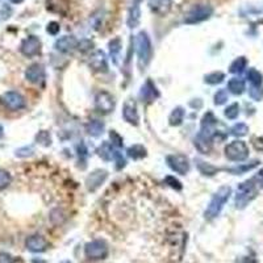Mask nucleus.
<instances>
[{"label": "nucleus", "mask_w": 263, "mask_h": 263, "mask_svg": "<svg viewBox=\"0 0 263 263\" xmlns=\"http://www.w3.org/2000/svg\"><path fill=\"white\" fill-rule=\"evenodd\" d=\"M247 59L245 57H238L232 62V65L229 66V71L232 74H241V72L246 68Z\"/></svg>", "instance_id": "nucleus-24"}, {"label": "nucleus", "mask_w": 263, "mask_h": 263, "mask_svg": "<svg viewBox=\"0 0 263 263\" xmlns=\"http://www.w3.org/2000/svg\"><path fill=\"white\" fill-rule=\"evenodd\" d=\"M89 65L91 66V68L95 70V71H103V72L107 71L108 63H107L106 54H104L102 50L94 51L93 54L90 55Z\"/></svg>", "instance_id": "nucleus-15"}, {"label": "nucleus", "mask_w": 263, "mask_h": 263, "mask_svg": "<svg viewBox=\"0 0 263 263\" xmlns=\"http://www.w3.org/2000/svg\"><path fill=\"white\" fill-rule=\"evenodd\" d=\"M120 49H121V40L120 38H115L110 42V50L112 58L115 59V62H117V55L120 53Z\"/></svg>", "instance_id": "nucleus-32"}, {"label": "nucleus", "mask_w": 263, "mask_h": 263, "mask_svg": "<svg viewBox=\"0 0 263 263\" xmlns=\"http://www.w3.org/2000/svg\"><path fill=\"white\" fill-rule=\"evenodd\" d=\"M3 134H4V129H3V127L0 125V138L3 137Z\"/></svg>", "instance_id": "nucleus-45"}, {"label": "nucleus", "mask_w": 263, "mask_h": 263, "mask_svg": "<svg viewBox=\"0 0 263 263\" xmlns=\"http://www.w3.org/2000/svg\"><path fill=\"white\" fill-rule=\"evenodd\" d=\"M36 141H37L38 144L44 145V146H49L51 144V138L49 132L46 130H41V132H38V134L36 136Z\"/></svg>", "instance_id": "nucleus-34"}, {"label": "nucleus", "mask_w": 263, "mask_h": 263, "mask_svg": "<svg viewBox=\"0 0 263 263\" xmlns=\"http://www.w3.org/2000/svg\"><path fill=\"white\" fill-rule=\"evenodd\" d=\"M93 41H90V40H83V41L78 42V49L82 51L90 50V49H93Z\"/></svg>", "instance_id": "nucleus-40"}, {"label": "nucleus", "mask_w": 263, "mask_h": 263, "mask_svg": "<svg viewBox=\"0 0 263 263\" xmlns=\"http://www.w3.org/2000/svg\"><path fill=\"white\" fill-rule=\"evenodd\" d=\"M253 145L258 151H263V137H255L253 140Z\"/></svg>", "instance_id": "nucleus-42"}, {"label": "nucleus", "mask_w": 263, "mask_h": 263, "mask_svg": "<svg viewBox=\"0 0 263 263\" xmlns=\"http://www.w3.org/2000/svg\"><path fill=\"white\" fill-rule=\"evenodd\" d=\"M20 51L25 57H34V55L40 54L41 51V41L40 38L36 36H29L21 42Z\"/></svg>", "instance_id": "nucleus-9"}, {"label": "nucleus", "mask_w": 263, "mask_h": 263, "mask_svg": "<svg viewBox=\"0 0 263 263\" xmlns=\"http://www.w3.org/2000/svg\"><path fill=\"white\" fill-rule=\"evenodd\" d=\"M140 98L144 103H151L159 98V91H158L157 87H155V84H154L151 79H147L146 83L142 85V89H141V93H140Z\"/></svg>", "instance_id": "nucleus-14"}, {"label": "nucleus", "mask_w": 263, "mask_h": 263, "mask_svg": "<svg viewBox=\"0 0 263 263\" xmlns=\"http://www.w3.org/2000/svg\"><path fill=\"white\" fill-rule=\"evenodd\" d=\"M11 2H12L14 4H20V3H23L24 0H11Z\"/></svg>", "instance_id": "nucleus-44"}, {"label": "nucleus", "mask_w": 263, "mask_h": 263, "mask_svg": "<svg viewBox=\"0 0 263 263\" xmlns=\"http://www.w3.org/2000/svg\"><path fill=\"white\" fill-rule=\"evenodd\" d=\"M110 138H111V141H112V146L123 147V145H124L123 137L120 136V134L117 133L116 130H111V132H110Z\"/></svg>", "instance_id": "nucleus-35"}, {"label": "nucleus", "mask_w": 263, "mask_h": 263, "mask_svg": "<svg viewBox=\"0 0 263 263\" xmlns=\"http://www.w3.org/2000/svg\"><path fill=\"white\" fill-rule=\"evenodd\" d=\"M0 263H15L14 256L8 253H0Z\"/></svg>", "instance_id": "nucleus-41"}, {"label": "nucleus", "mask_w": 263, "mask_h": 263, "mask_svg": "<svg viewBox=\"0 0 263 263\" xmlns=\"http://www.w3.org/2000/svg\"><path fill=\"white\" fill-rule=\"evenodd\" d=\"M185 115V110H183L182 107H177V108L171 112L170 117H168V121H170V124L172 127H178V125H181V124L183 123Z\"/></svg>", "instance_id": "nucleus-20"}, {"label": "nucleus", "mask_w": 263, "mask_h": 263, "mask_svg": "<svg viewBox=\"0 0 263 263\" xmlns=\"http://www.w3.org/2000/svg\"><path fill=\"white\" fill-rule=\"evenodd\" d=\"M213 8L208 4H198L195 7H192L185 17L186 24H198L202 21L208 20L212 16Z\"/></svg>", "instance_id": "nucleus-4"}, {"label": "nucleus", "mask_w": 263, "mask_h": 263, "mask_svg": "<svg viewBox=\"0 0 263 263\" xmlns=\"http://www.w3.org/2000/svg\"><path fill=\"white\" fill-rule=\"evenodd\" d=\"M62 263H70V262H67V260H65V262H62Z\"/></svg>", "instance_id": "nucleus-46"}, {"label": "nucleus", "mask_w": 263, "mask_h": 263, "mask_svg": "<svg viewBox=\"0 0 263 263\" xmlns=\"http://www.w3.org/2000/svg\"><path fill=\"white\" fill-rule=\"evenodd\" d=\"M25 78L31 83H34V84L42 83L45 80L44 66L40 65V63H33V65H31L27 68V71H25Z\"/></svg>", "instance_id": "nucleus-13"}, {"label": "nucleus", "mask_w": 263, "mask_h": 263, "mask_svg": "<svg viewBox=\"0 0 263 263\" xmlns=\"http://www.w3.org/2000/svg\"><path fill=\"white\" fill-rule=\"evenodd\" d=\"M259 164V162L258 161H254L251 162V163L249 164H239V166H237V167H233V168H229V172H233V174H236V175H239V174H243V172H246V171L251 170V168L256 167Z\"/></svg>", "instance_id": "nucleus-28"}, {"label": "nucleus", "mask_w": 263, "mask_h": 263, "mask_svg": "<svg viewBox=\"0 0 263 263\" xmlns=\"http://www.w3.org/2000/svg\"><path fill=\"white\" fill-rule=\"evenodd\" d=\"M228 90L233 95H242L246 90V84H245V80L239 78H232L228 82Z\"/></svg>", "instance_id": "nucleus-19"}, {"label": "nucleus", "mask_w": 263, "mask_h": 263, "mask_svg": "<svg viewBox=\"0 0 263 263\" xmlns=\"http://www.w3.org/2000/svg\"><path fill=\"white\" fill-rule=\"evenodd\" d=\"M226 158L232 162H243L249 158V146L243 141H232L225 147Z\"/></svg>", "instance_id": "nucleus-3"}, {"label": "nucleus", "mask_w": 263, "mask_h": 263, "mask_svg": "<svg viewBox=\"0 0 263 263\" xmlns=\"http://www.w3.org/2000/svg\"><path fill=\"white\" fill-rule=\"evenodd\" d=\"M115 161H116V167L119 168H123L124 166H125V163H127V161H125V158L123 157V154L119 153V151H116V154H115Z\"/></svg>", "instance_id": "nucleus-39"}, {"label": "nucleus", "mask_w": 263, "mask_h": 263, "mask_svg": "<svg viewBox=\"0 0 263 263\" xmlns=\"http://www.w3.org/2000/svg\"><path fill=\"white\" fill-rule=\"evenodd\" d=\"M254 179H255V181L258 182V183H260V182H263V167L260 168L259 172H258V174H256L255 177H254Z\"/></svg>", "instance_id": "nucleus-43"}, {"label": "nucleus", "mask_w": 263, "mask_h": 263, "mask_svg": "<svg viewBox=\"0 0 263 263\" xmlns=\"http://www.w3.org/2000/svg\"><path fill=\"white\" fill-rule=\"evenodd\" d=\"M123 117L127 123L132 124V125H138V123H140V115H138L136 103L133 100H127V102L124 103Z\"/></svg>", "instance_id": "nucleus-12"}, {"label": "nucleus", "mask_w": 263, "mask_h": 263, "mask_svg": "<svg viewBox=\"0 0 263 263\" xmlns=\"http://www.w3.org/2000/svg\"><path fill=\"white\" fill-rule=\"evenodd\" d=\"M249 133V127L245 123H238L230 129V134L236 137H243Z\"/></svg>", "instance_id": "nucleus-29"}, {"label": "nucleus", "mask_w": 263, "mask_h": 263, "mask_svg": "<svg viewBox=\"0 0 263 263\" xmlns=\"http://www.w3.org/2000/svg\"><path fill=\"white\" fill-rule=\"evenodd\" d=\"M215 104L216 106H222V104H225L229 99V96H228V91L226 90H219L217 93L215 94Z\"/></svg>", "instance_id": "nucleus-33"}, {"label": "nucleus", "mask_w": 263, "mask_h": 263, "mask_svg": "<svg viewBox=\"0 0 263 263\" xmlns=\"http://www.w3.org/2000/svg\"><path fill=\"white\" fill-rule=\"evenodd\" d=\"M95 108L102 113H110L115 108V99L110 93L100 91L95 96Z\"/></svg>", "instance_id": "nucleus-8"}, {"label": "nucleus", "mask_w": 263, "mask_h": 263, "mask_svg": "<svg viewBox=\"0 0 263 263\" xmlns=\"http://www.w3.org/2000/svg\"><path fill=\"white\" fill-rule=\"evenodd\" d=\"M230 195H232V188L229 186H222L217 190L215 195H213L212 200L209 202L208 207L205 209V219L207 220H213L220 215V212L224 208V205L226 204V202L229 200Z\"/></svg>", "instance_id": "nucleus-1"}, {"label": "nucleus", "mask_w": 263, "mask_h": 263, "mask_svg": "<svg viewBox=\"0 0 263 263\" xmlns=\"http://www.w3.org/2000/svg\"><path fill=\"white\" fill-rule=\"evenodd\" d=\"M196 166H198L199 171H200L203 175H207V177H212V175L219 172V168L216 167V166H213V164L211 163H207V162L200 161V159L196 161Z\"/></svg>", "instance_id": "nucleus-22"}, {"label": "nucleus", "mask_w": 263, "mask_h": 263, "mask_svg": "<svg viewBox=\"0 0 263 263\" xmlns=\"http://www.w3.org/2000/svg\"><path fill=\"white\" fill-rule=\"evenodd\" d=\"M195 146L200 153L207 154L212 149V138L200 132V133L198 134V137L195 138Z\"/></svg>", "instance_id": "nucleus-17"}, {"label": "nucleus", "mask_w": 263, "mask_h": 263, "mask_svg": "<svg viewBox=\"0 0 263 263\" xmlns=\"http://www.w3.org/2000/svg\"><path fill=\"white\" fill-rule=\"evenodd\" d=\"M142 0H134L132 3V8H130L129 17H128V25L129 28H136L140 23L141 19V10H140V4Z\"/></svg>", "instance_id": "nucleus-18"}, {"label": "nucleus", "mask_w": 263, "mask_h": 263, "mask_svg": "<svg viewBox=\"0 0 263 263\" xmlns=\"http://www.w3.org/2000/svg\"><path fill=\"white\" fill-rule=\"evenodd\" d=\"M11 182H12V177H11L10 172L7 170L0 168V191L7 188L11 185Z\"/></svg>", "instance_id": "nucleus-31"}, {"label": "nucleus", "mask_w": 263, "mask_h": 263, "mask_svg": "<svg viewBox=\"0 0 263 263\" xmlns=\"http://www.w3.org/2000/svg\"><path fill=\"white\" fill-rule=\"evenodd\" d=\"M164 181H166V185H168L170 186L171 188H174V190H182V183L181 182L178 181V179H175V177H166V179H164Z\"/></svg>", "instance_id": "nucleus-37"}, {"label": "nucleus", "mask_w": 263, "mask_h": 263, "mask_svg": "<svg viewBox=\"0 0 263 263\" xmlns=\"http://www.w3.org/2000/svg\"><path fill=\"white\" fill-rule=\"evenodd\" d=\"M59 29H61V27H59L58 23H55V21H51V23H49L48 28H46L48 33L51 34V36H57V34L59 33Z\"/></svg>", "instance_id": "nucleus-38"}, {"label": "nucleus", "mask_w": 263, "mask_h": 263, "mask_svg": "<svg viewBox=\"0 0 263 263\" xmlns=\"http://www.w3.org/2000/svg\"><path fill=\"white\" fill-rule=\"evenodd\" d=\"M25 246L32 253H44L48 250L49 242L41 234H33V236L28 237L25 241Z\"/></svg>", "instance_id": "nucleus-10"}, {"label": "nucleus", "mask_w": 263, "mask_h": 263, "mask_svg": "<svg viewBox=\"0 0 263 263\" xmlns=\"http://www.w3.org/2000/svg\"><path fill=\"white\" fill-rule=\"evenodd\" d=\"M115 154H116V151L113 150V146L111 144H108V142H104L99 147V155L104 161H112V159H115Z\"/></svg>", "instance_id": "nucleus-23"}, {"label": "nucleus", "mask_w": 263, "mask_h": 263, "mask_svg": "<svg viewBox=\"0 0 263 263\" xmlns=\"http://www.w3.org/2000/svg\"><path fill=\"white\" fill-rule=\"evenodd\" d=\"M103 130H104V124L99 120H93V121H90L87 124V132H89L91 136L98 137L103 133Z\"/></svg>", "instance_id": "nucleus-25"}, {"label": "nucleus", "mask_w": 263, "mask_h": 263, "mask_svg": "<svg viewBox=\"0 0 263 263\" xmlns=\"http://www.w3.org/2000/svg\"><path fill=\"white\" fill-rule=\"evenodd\" d=\"M128 155L132 159H142L146 157V149L142 145H133L128 149Z\"/></svg>", "instance_id": "nucleus-26"}, {"label": "nucleus", "mask_w": 263, "mask_h": 263, "mask_svg": "<svg viewBox=\"0 0 263 263\" xmlns=\"http://www.w3.org/2000/svg\"><path fill=\"white\" fill-rule=\"evenodd\" d=\"M108 245L103 239H94L89 242L84 247L85 256L91 260H100L107 258L108 255Z\"/></svg>", "instance_id": "nucleus-5"}, {"label": "nucleus", "mask_w": 263, "mask_h": 263, "mask_svg": "<svg viewBox=\"0 0 263 263\" xmlns=\"http://www.w3.org/2000/svg\"><path fill=\"white\" fill-rule=\"evenodd\" d=\"M168 167L179 175H186L190 171V159L185 154H171L166 158Z\"/></svg>", "instance_id": "nucleus-7"}, {"label": "nucleus", "mask_w": 263, "mask_h": 263, "mask_svg": "<svg viewBox=\"0 0 263 263\" xmlns=\"http://www.w3.org/2000/svg\"><path fill=\"white\" fill-rule=\"evenodd\" d=\"M246 78L251 83V87H262L263 75L256 68H250L246 74Z\"/></svg>", "instance_id": "nucleus-21"}, {"label": "nucleus", "mask_w": 263, "mask_h": 263, "mask_svg": "<svg viewBox=\"0 0 263 263\" xmlns=\"http://www.w3.org/2000/svg\"><path fill=\"white\" fill-rule=\"evenodd\" d=\"M78 48V40L72 36H65L57 40L55 42V49L62 53H71L72 50H75Z\"/></svg>", "instance_id": "nucleus-16"}, {"label": "nucleus", "mask_w": 263, "mask_h": 263, "mask_svg": "<svg viewBox=\"0 0 263 263\" xmlns=\"http://www.w3.org/2000/svg\"><path fill=\"white\" fill-rule=\"evenodd\" d=\"M0 103L11 111H20L27 106L24 96L21 95L20 93H17V91L4 93L3 95L0 96Z\"/></svg>", "instance_id": "nucleus-6"}, {"label": "nucleus", "mask_w": 263, "mask_h": 263, "mask_svg": "<svg viewBox=\"0 0 263 263\" xmlns=\"http://www.w3.org/2000/svg\"><path fill=\"white\" fill-rule=\"evenodd\" d=\"M225 117L229 120H236L239 115V106L238 103H233L230 106L226 107L225 110Z\"/></svg>", "instance_id": "nucleus-30"}, {"label": "nucleus", "mask_w": 263, "mask_h": 263, "mask_svg": "<svg viewBox=\"0 0 263 263\" xmlns=\"http://www.w3.org/2000/svg\"><path fill=\"white\" fill-rule=\"evenodd\" d=\"M137 55H138V65L140 67H146L153 57V46L147 33L141 32L136 38Z\"/></svg>", "instance_id": "nucleus-2"}, {"label": "nucleus", "mask_w": 263, "mask_h": 263, "mask_svg": "<svg viewBox=\"0 0 263 263\" xmlns=\"http://www.w3.org/2000/svg\"><path fill=\"white\" fill-rule=\"evenodd\" d=\"M107 177H108V174H107L106 170H95L94 172H91V174L87 177V179H85L87 190L91 192L96 191V190L106 182Z\"/></svg>", "instance_id": "nucleus-11"}, {"label": "nucleus", "mask_w": 263, "mask_h": 263, "mask_svg": "<svg viewBox=\"0 0 263 263\" xmlns=\"http://www.w3.org/2000/svg\"><path fill=\"white\" fill-rule=\"evenodd\" d=\"M250 96L256 102H259V100L263 99V89L262 87H251L250 89Z\"/></svg>", "instance_id": "nucleus-36"}, {"label": "nucleus", "mask_w": 263, "mask_h": 263, "mask_svg": "<svg viewBox=\"0 0 263 263\" xmlns=\"http://www.w3.org/2000/svg\"><path fill=\"white\" fill-rule=\"evenodd\" d=\"M224 79H225V74H224V72L215 71L208 74V75H205L204 80L205 83H208V84H219Z\"/></svg>", "instance_id": "nucleus-27"}]
</instances>
